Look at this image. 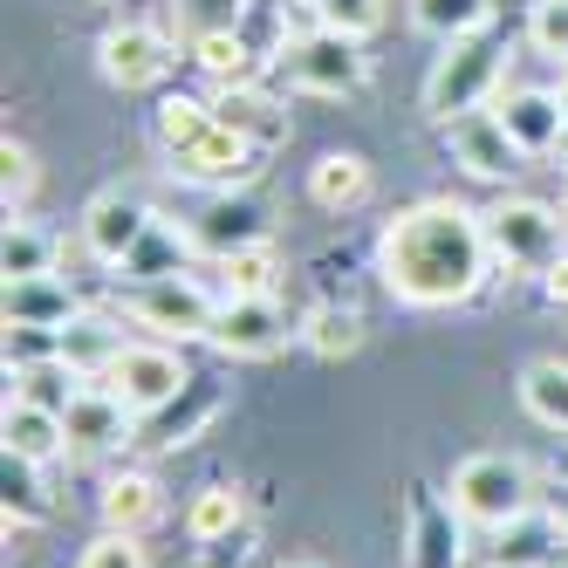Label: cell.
Returning a JSON list of instances; mask_svg holds the SVG:
<instances>
[{
    "label": "cell",
    "instance_id": "obj_1",
    "mask_svg": "<svg viewBox=\"0 0 568 568\" xmlns=\"http://www.w3.org/2000/svg\"><path fill=\"white\" fill-rule=\"evenodd\" d=\"M486 267H494L486 220L453 199L404 206L377 240V274L404 308H459L486 288Z\"/></svg>",
    "mask_w": 568,
    "mask_h": 568
},
{
    "label": "cell",
    "instance_id": "obj_2",
    "mask_svg": "<svg viewBox=\"0 0 568 568\" xmlns=\"http://www.w3.org/2000/svg\"><path fill=\"white\" fill-rule=\"evenodd\" d=\"M151 138H158V151H165L172 179L213 185V192H240V185L261 172V158H267V151H254L240 131H226L220 116H213V103H199V97H185V90L158 97Z\"/></svg>",
    "mask_w": 568,
    "mask_h": 568
},
{
    "label": "cell",
    "instance_id": "obj_3",
    "mask_svg": "<svg viewBox=\"0 0 568 568\" xmlns=\"http://www.w3.org/2000/svg\"><path fill=\"white\" fill-rule=\"evenodd\" d=\"M507 62H514V34L494 21L459 34V42H445L438 62L425 69V116L453 124L466 110H494V97L507 90Z\"/></svg>",
    "mask_w": 568,
    "mask_h": 568
},
{
    "label": "cell",
    "instance_id": "obj_4",
    "mask_svg": "<svg viewBox=\"0 0 568 568\" xmlns=\"http://www.w3.org/2000/svg\"><path fill=\"white\" fill-rule=\"evenodd\" d=\"M453 507L494 535V527L535 514V466L514 459V453H473L453 466Z\"/></svg>",
    "mask_w": 568,
    "mask_h": 568
},
{
    "label": "cell",
    "instance_id": "obj_5",
    "mask_svg": "<svg viewBox=\"0 0 568 568\" xmlns=\"http://www.w3.org/2000/svg\"><path fill=\"white\" fill-rule=\"evenodd\" d=\"M486 220V247H494V261L500 267H514V274H548L568 247H561V213L555 206H541V199H527V192H507V199H494V206L479 213Z\"/></svg>",
    "mask_w": 568,
    "mask_h": 568
},
{
    "label": "cell",
    "instance_id": "obj_6",
    "mask_svg": "<svg viewBox=\"0 0 568 568\" xmlns=\"http://www.w3.org/2000/svg\"><path fill=\"white\" fill-rule=\"evenodd\" d=\"M274 69L288 75V90H302V97H356L363 83H371V55H363V42L329 34V28L295 34Z\"/></svg>",
    "mask_w": 568,
    "mask_h": 568
},
{
    "label": "cell",
    "instance_id": "obj_7",
    "mask_svg": "<svg viewBox=\"0 0 568 568\" xmlns=\"http://www.w3.org/2000/svg\"><path fill=\"white\" fill-rule=\"evenodd\" d=\"M213 308L220 295H206L192 274H158V281H131L124 295V315L138 322V329H151L158 343H192L213 329Z\"/></svg>",
    "mask_w": 568,
    "mask_h": 568
},
{
    "label": "cell",
    "instance_id": "obj_8",
    "mask_svg": "<svg viewBox=\"0 0 568 568\" xmlns=\"http://www.w3.org/2000/svg\"><path fill=\"white\" fill-rule=\"evenodd\" d=\"M172 62H179L172 34H165V28H151V21H116V28H103V42H97L103 83H110V90H124V97L158 90V83L172 75Z\"/></svg>",
    "mask_w": 568,
    "mask_h": 568
},
{
    "label": "cell",
    "instance_id": "obj_9",
    "mask_svg": "<svg viewBox=\"0 0 568 568\" xmlns=\"http://www.w3.org/2000/svg\"><path fill=\"white\" fill-rule=\"evenodd\" d=\"M185 384H192L185 356H179L172 343H158V336H151V343H131L124 356L110 363V377H103V390H116V397H124L138 418L165 412V404H172V397H179Z\"/></svg>",
    "mask_w": 568,
    "mask_h": 568
},
{
    "label": "cell",
    "instance_id": "obj_10",
    "mask_svg": "<svg viewBox=\"0 0 568 568\" xmlns=\"http://www.w3.org/2000/svg\"><path fill=\"white\" fill-rule=\"evenodd\" d=\"M206 343L220 356H233V363H261V356H274L288 343V315H281L274 295H220Z\"/></svg>",
    "mask_w": 568,
    "mask_h": 568
},
{
    "label": "cell",
    "instance_id": "obj_11",
    "mask_svg": "<svg viewBox=\"0 0 568 568\" xmlns=\"http://www.w3.org/2000/svg\"><path fill=\"white\" fill-rule=\"evenodd\" d=\"M445 131V151H453V165L466 172V179H479V185H507L514 172H520V144L507 138V124L494 110H466V116H453V124H438Z\"/></svg>",
    "mask_w": 568,
    "mask_h": 568
},
{
    "label": "cell",
    "instance_id": "obj_12",
    "mask_svg": "<svg viewBox=\"0 0 568 568\" xmlns=\"http://www.w3.org/2000/svg\"><path fill=\"white\" fill-rule=\"evenodd\" d=\"M185 233H192V247H199V254L226 261V254H240V247H261V240L274 233V220H267L261 199H247V192H213L206 206L192 213Z\"/></svg>",
    "mask_w": 568,
    "mask_h": 568
},
{
    "label": "cell",
    "instance_id": "obj_13",
    "mask_svg": "<svg viewBox=\"0 0 568 568\" xmlns=\"http://www.w3.org/2000/svg\"><path fill=\"white\" fill-rule=\"evenodd\" d=\"M151 206L144 199H131V192H97L90 206H83V247H90V261L97 267H124L131 254H138V240L151 233Z\"/></svg>",
    "mask_w": 568,
    "mask_h": 568
},
{
    "label": "cell",
    "instance_id": "obj_14",
    "mask_svg": "<svg viewBox=\"0 0 568 568\" xmlns=\"http://www.w3.org/2000/svg\"><path fill=\"white\" fill-rule=\"evenodd\" d=\"M62 432H69V453H110V445L138 438V412L103 384H75V397L62 404Z\"/></svg>",
    "mask_w": 568,
    "mask_h": 568
},
{
    "label": "cell",
    "instance_id": "obj_15",
    "mask_svg": "<svg viewBox=\"0 0 568 568\" xmlns=\"http://www.w3.org/2000/svg\"><path fill=\"white\" fill-rule=\"evenodd\" d=\"M494 116L507 124V138L527 158H548V151L568 144V103H561V90H535V83H527V90H500Z\"/></svg>",
    "mask_w": 568,
    "mask_h": 568
},
{
    "label": "cell",
    "instance_id": "obj_16",
    "mask_svg": "<svg viewBox=\"0 0 568 568\" xmlns=\"http://www.w3.org/2000/svg\"><path fill=\"white\" fill-rule=\"evenodd\" d=\"M0 308H8L14 336H49L55 343L69 322L83 315V295H75L62 274H28V281H8V302H0Z\"/></svg>",
    "mask_w": 568,
    "mask_h": 568
},
{
    "label": "cell",
    "instance_id": "obj_17",
    "mask_svg": "<svg viewBox=\"0 0 568 568\" xmlns=\"http://www.w3.org/2000/svg\"><path fill=\"white\" fill-rule=\"evenodd\" d=\"M459 507L438 500L432 486H412L404 500V527H412V568H466V535H459Z\"/></svg>",
    "mask_w": 568,
    "mask_h": 568
},
{
    "label": "cell",
    "instance_id": "obj_18",
    "mask_svg": "<svg viewBox=\"0 0 568 568\" xmlns=\"http://www.w3.org/2000/svg\"><path fill=\"white\" fill-rule=\"evenodd\" d=\"M192 62L206 69V83H213V90L261 83V75L274 69V62H267V49H261L240 21H226V28H199V34H192Z\"/></svg>",
    "mask_w": 568,
    "mask_h": 568
},
{
    "label": "cell",
    "instance_id": "obj_19",
    "mask_svg": "<svg viewBox=\"0 0 568 568\" xmlns=\"http://www.w3.org/2000/svg\"><path fill=\"white\" fill-rule=\"evenodd\" d=\"M213 116L226 131H240L254 151H281L288 144V103L261 83H233V90H213Z\"/></svg>",
    "mask_w": 568,
    "mask_h": 568
},
{
    "label": "cell",
    "instance_id": "obj_20",
    "mask_svg": "<svg viewBox=\"0 0 568 568\" xmlns=\"http://www.w3.org/2000/svg\"><path fill=\"white\" fill-rule=\"evenodd\" d=\"M561 555H568V535H561L555 507H535V514H520V520L494 527V548H486V568H555Z\"/></svg>",
    "mask_w": 568,
    "mask_h": 568
},
{
    "label": "cell",
    "instance_id": "obj_21",
    "mask_svg": "<svg viewBox=\"0 0 568 568\" xmlns=\"http://www.w3.org/2000/svg\"><path fill=\"white\" fill-rule=\"evenodd\" d=\"M0 445H8V459H28V466H55L69 453V432H62V412L34 397H8V412H0Z\"/></svg>",
    "mask_w": 568,
    "mask_h": 568
},
{
    "label": "cell",
    "instance_id": "obj_22",
    "mask_svg": "<svg viewBox=\"0 0 568 568\" xmlns=\"http://www.w3.org/2000/svg\"><path fill=\"white\" fill-rule=\"evenodd\" d=\"M124 349H131V336L116 329L110 315H90V308L55 336V363H62L69 377H83V384H103V377H110V363L124 356Z\"/></svg>",
    "mask_w": 568,
    "mask_h": 568
},
{
    "label": "cell",
    "instance_id": "obj_23",
    "mask_svg": "<svg viewBox=\"0 0 568 568\" xmlns=\"http://www.w3.org/2000/svg\"><path fill=\"white\" fill-rule=\"evenodd\" d=\"M213 418H220V390H213L206 377H192V384L165 404V412L138 418V445H151V453H179V445H192Z\"/></svg>",
    "mask_w": 568,
    "mask_h": 568
},
{
    "label": "cell",
    "instance_id": "obj_24",
    "mask_svg": "<svg viewBox=\"0 0 568 568\" xmlns=\"http://www.w3.org/2000/svg\"><path fill=\"white\" fill-rule=\"evenodd\" d=\"M308 199L322 213H349L371 199V158L363 151H322L308 165Z\"/></svg>",
    "mask_w": 568,
    "mask_h": 568
},
{
    "label": "cell",
    "instance_id": "obj_25",
    "mask_svg": "<svg viewBox=\"0 0 568 568\" xmlns=\"http://www.w3.org/2000/svg\"><path fill=\"white\" fill-rule=\"evenodd\" d=\"M520 412L535 418L541 432L568 438V363L561 356H535L520 371Z\"/></svg>",
    "mask_w": 568,
    "mask_h": 568
},
{
    "label": "cell",
    "instance_id": "obj_26",
    "mask_svg": "<svg viewBox=\"0 0 568 568\" xmlns=\"http://www.w3.org/2000/svg\"><path fill=\"white\" fill-rule=\"evenodd\" d=\"M55 261H62V240H55L42 220L14 213V220H8V240H0V274H8V281H28V274H55Z\"/></svg>",
    "mask_w": 568,
    "mask_h": 568
},
{
    "label": "cell",
    "instance_id": "obj_27",
    "mask_svg": "<svg viewBox=\"0 0 568 568\" xmlns=\"http://www.w3.org/2000/svg\"><path fill=\"white\" fill-rule=\"evenodd\" d=\"M97 507H103V527H116V535H144L165 500H158V479H151V473H116V479L103 486Z\"/></svg>",
    "mask_w": 568,
    "mask_h": 568
},
{
    "label": "cell",
    "instance_id": "obj_28",
    "mask_svg": "<svg viewBox=\"0 0 568 568\" xmlns=\"http://www.w3.org/2000/svg\"><path fill=\"white\" fill-rule=\"evenodd\" d=\"M240 520H247V500H240V486H233V479H213V486H199V494H192V507H185V535H192L199 548H213V541L233 535Z\"/></svg>",
    "mask_w": 568,
    "mask_h": 568
},
{
    "label": "cell",
    "instance_id": "obj_29",
    "mask_svg": "<svg viewBox=\"0 0 568 568\" xmlns=\"http://www.w3.org/2000/svg\"><path fill=\"white\" fill-rule=\"evenodd\" d=\"M185 254L192 247V233H179L172 220H151V233L138 240V254L124 261V281H158V274H185Z\"/></svg>",
    "mask_w": 568,
    "mask_h": 568
},
{
    "label": "cell",
    "instance_id": "obj_30",
    "mask_svg": "<svg viewBox=\"0 0 568 568\" xmlns=\"http://www.w3.org/2000/svg\"><path fill=\"white\" fill-rule=\"evenodd\" d=\"M486 21H494V0H412V28L432 34L438 49L473 34V28H486Z\"/></svg>",
    "mask_w": 568,
    "mask_h": 568
},
{
    "label": "cell",
    "instance_id": "obj_31",
    "mask_svg": "<svg viewBox=\"0 0 568 568\" xmlns=\"http://www.w3.org/2000/svg\"><path fill=\"white\" fill-rule=\"evenodd\" d=\"M281 288V254L274 240H261V247H240L220 261V295H274Z\"/></svg>",
    "mask_w": 568,
    "mask_h": 568
},
{
    "label": "cell",
    "instance_id": "obj_32",
    "mask_svg": "<svg viewBox=\"0 0 568 568\" xmlns=\"http://www.w3.org/2000/svg\"><path fill=\"white\" fill-rule=\"evenodd\" d=\"M302 336H308L315 356H329V363H336V356H356V349H363V315L329 302V308H315V315L302 322Z\"/></svg>",
    "mask_w": 568,
    "mask_h": 568
},
{
    "label": "cell",
    "instance_id": "obj_33",
    "mask_svg": "<svg viewBox=\"0 0 568 568\" xmlns=\"http://www.w3.org/2000/svg\"><path fill=\"white\" fill-rule=\"evenodd\" d=\"M520 42L561 62L568 69V0H527V21H520Z\"/></svg>",
    "mask_w": 568,
    "mask_h": 568
},
{
    "label": "cell",
    "instance_id": "obj_34",
    "mask_svg": "<svg viewBox=\"0 0 568 568\" xmlns=\"http://www.w3.org/2000/svg\"><path fill=\"white\" fill-rule=\"evenodd\" d=\"M390 21L384 0H315V28L329 34H349V42H371V34Z\"/></svg>",
    "mask_w": 568,
    "mask_h": 568
},
{
    "label": "cell",
    "instance_id": "obj_35",
    "mask_svg": "<svg viewBox=\"0 0 568 568\" xmlns=\"http://www.w3.org/2000/svg\"><path fill=\"white\" fill-rule=\"evenodd\" d=\"M34 185H42V165H34V151H28L21 138H8V144H0V199H8V220L28 213Z\"/></svg>",
    "mask_w": 568,
    "mask_h": 568
},
{
    "label": "cell",
    "instance_id": "obj_36",
    "mask_svg": "<svg viewBox=\"0 0 568 568\" xmlns=\"http://www.w3.org/2000/svg\"><path fill=\"white\" fill-rule=\"evenodd\" d=\"M75 568H151V555H144L138 535H116V527H103V535L75 555Z\"/></svg>",
    "mask_w": 568,
    "mask_h": 568
},
{
    "label": "cell",
    "instance_id": "obj_37",
    "mask_svg": "<svg viewBox=\"0 0 568 568\" xmlns=\"http://www.w3.org/2000/svg\"><path fill=\"white\" fill-rule=\"evenodd\" d=\"M541 295H548L555 308H568V254H561V261H555V267L541 274Z\"/></svg>",
    "mask_w": 568,
    "mask_h": 568
},
{
    "label": "cell",
    "instance_id": "obj_38",
    "mask_svg": "<svg viewBox=\"0 0 568 568\" xmlns=\"http://www.w3.org/2000/svg\"><path fill=\"white\" fill-rule=\"evenodd\" d=\"M541 473L555 479V494H568V445H555V453L541 459Z\"/></svg>",
    "mask_w": 568,
    "mask_h": 568
},
{
    "label": "cell",
    "instance_id": "obj_39",
    "mask_svg": "<svg viewBox=\"0 0 568 568\" xmlns=\"http://www.w3.org/2000/svg\"><path fill=\"white\" fill-rule=\"evenodd\" d=\"M555 520H561V535H568V494H555Z\"/></svg>",
    "mask_w": 568,
    "mask_h": 568
},
{
    "label": "cell",
    "instance_id": "obj_40",
    "mask_svg": "<svg viewBox=\"0 0 568 568\" xmlns=\"http://www.w3.org/2000/svg\"><path fill=\"white\" fill-rule=\"evenodd\" d=\"M281 568H322V561H281Z\"/></svg>",
    "mask_w": 568,
    "mask_h": 568
},
{
    "label": "cell",
    "instance_id": "obj_41",
    "mask_svg": "<svg viewBox=\"0 0 568 568\" xmlns=\"http://www.w3.org/2000/svg\"><path fill=\"white\" fill-rule=\"evenodd\" d=\"M561 103H568V69H561Z\"/></svg>",
    "mask_w": 568,
    "mask_h": 568
},
{
    "label": "cell",
    "instance_id": "obj_42",
    "mask_svg": "<svg viewBox=\"0 0 568 568\" xmlns=\"http://www.w3.org/2000/svg\"><path fill=\"white\" fill-rule=\"evenodd\" d=\"M561 220H568V192H561Z\"/></svg>",
    "mask_w": 568,
    "mask_h": 568
},
{
    "label": "cell",
    "instance_id": "obj_43",
    "mask_svg": "<svg viewBox=\"0 0 568 568\" xmlns=\"http://www.w3.org/2000/svg\"><path fill=\"white\" fill-rule=\"evenodd\" d=\"M561 165H568V144H561Z\"/></svg>",
    "mask_w": 568,
    "mask_h": 568
},
{
    "label": "cell",
    "instance_id": "obj_44",
    "mask_svg": "<svg viewBox=\"0 0 568 568\" xmlns=\"http://www.w3.org/2000/svg\"><path fill=\"white\" fill-rule=\"evenodd\" d=\"M302 8H315V0H302Z\"/></svg>",
    "mask_w": 568,
    "mask_h": 568
}]
</instances>
